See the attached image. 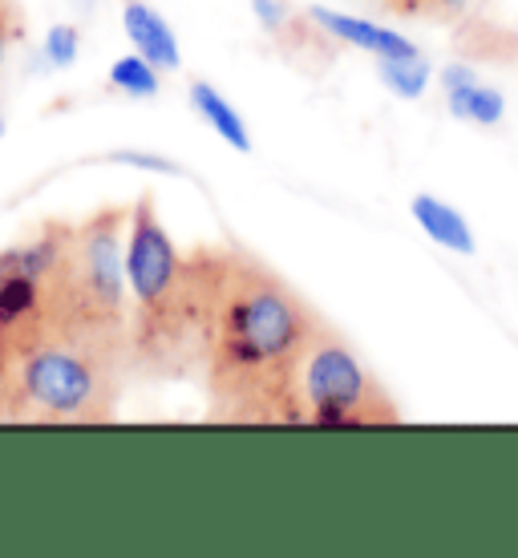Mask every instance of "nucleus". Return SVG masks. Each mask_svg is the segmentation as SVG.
I'll use <instances>...</instances> for the list:
<instances>
[{"label":"nucleus","instance_id":"f257e3e1","mask_svg":"<svg viewBox=\"0 0 518 558\" xmlns=\"http://www.w3.org/2000/svg\"><path fill=\"white\" fill-rule=\"evenodd\" d=\"M198 340L210 421L296 425V373L321 316L255 255L195 247Z\"/></svg>","mask_w":518,"mask_h":558},{"label":"nucleus","instance_id":"f03ea898","mask_svg":"<svg viewBox=\"0 0 518 558\" xmlns=\"http://www.w3.org/2000/svg\"><path fill=\"white\" fill-rule=\"evenodd\" d=\"M130 373L146 380H191L203 373L198 279L191 252L170 239L155 198L130 203Z\"/></svg>","mask_w":518,"mask_h":558},{"label":"nucleus","instance_id":"7ed1b4c3","mask_svg":"<svg viewBox=\"0 0 518 558\" xmlns=\"http://www.w3.org/2000/svg\"><path fill=\"white\" fill-rule=\"evenodd\" d=\"M127 227V203L89 210L73 223L70 252L49 283V328L98 344L130 364Z\"/></svg>","mask_w":518,"mask_h":558},{"label":"nucleus","instance_id":"20e7f679","mask_svg":"<svg viewBox=\"0 0 518 558\" xmlns=\"http://www.w3.org/2000/svg\"><path fill=\"white\" fill-rule=\"evenodd\" d=\"M130 364L77 336L45 328L16 356L9 421L21 425H106L118 417Z\"/></svg>","mask_w":518,"mask_h":558},{"label":"nucleus","instance_id":"39448f33","mask_svg":"<svg viewBox=\"0 0 518 558\" xmlns=\"http://www.w3.org/2000/svg\"><path fill=\"white\" fill-rule=\"evenodd\" d=\"M397 421H401V409L393 405L389 389L364 368L345 336L321 324L296 373V425L377 429Z\"/></svg>","mask_w":518,"mask_h":558},{"label":"nucleus","instance_id":"423d86ee","mask_svg":"<svg viewBox=\"0 0 518 558\" xmlns=\"http://www.w3.org/2000/svg\"><path fill=\"white\" fill-rule=\"evenodd\" d=\"M49 328V279H37L0 255V332L13 336L16 349Z\"/></svg>","mask_w":518,"mask_h":558},{"label":"nucleus","instance_id":"0eeeda50","mask_svg":"<svg viewBox=\"0 0 518 558\" xmlns=\"http://www.w3.org/2000/svg\"><path fill=\"white\" fill-rule=\"evenodd\" d=\"M122 28H127L130 41H134V53H142L150 65H158V70H179L182 65L174 28L146 0H127L122 4Z\"/></svg>","mask_w":518,"mask_h":558},{"label":"nucleus","instance_id":"6e6552de","mask_svg":"<svg viewBox=\"0 0 518 558\" xmlns=\"http://www.w3.org/2000/svg\"><path fill=\"white\" fill-rule=\"evenodd\" d=\"M309 13L333 41L357 45V49L373 53L377 61H385V57H418V49L401 33H393V28H381L373 21H357V16H345V13H324V9H309Z\"/></svg>","mask_w":518,"mask_h":558},{"label":"nucleus","instance_id":"1a4fd4ad","mask_svg":"<svg viewBox=\"0 0 518 558\" xmlns=\"http://www.w3.org/2000/svg\"><path fill=\"white\" fill-rule=\"evenodd\" d=\"M446 94H449V110L474 122V126H498L503 118V94L482 85L470 70H446Z\"/></svg>","mask_w":518,"mask_h":558},{"label":"nucleus","instance_id":"9d476101","mask_svg":"<svg viewBox=\"0 0 518 558\" xmlns=\"http://www.w3.org/2000/svg\"><path fill=\"white\" fill-rule=\"evenodd\" d=\"M413 219L421 223L425 235L434 239V243H442V247H449V252H458V255L474 252V231H470V223H466L454 207H446L442 198L418 195L413 198Z\"/></svg>","mask_w":518,"mask_h":558},{"label":"nucleus","instance_id":"9b49d317","mask_svg":"<svg viewBox=\"0 0 518 558\" xmlns=\"http://www.w3.org/2000/svg\"><path fill=\"white\" fill-rule=\"evenodd\" d=\"M191 106L198 110V118L207 122L215 134L224 142H231L236 150H252V138H248V126H243V118L236 113V106L207 82H195L191 85Z\"/></svg>","mask_w":518,"mask_h":558},{"label":"nucleus","instance_id":"f8f14e48","mask_svg":"<svg viewBox=\"0 0 518 558\" xmlns=\"http://www.w3.org/2000/svg\"><path fill=\"white\" fill-rule=\"evenodd\" d=\"M158 65H150L142 53L118 57L110 65V89H118L122 98H155L158 94Z\"/></svg>","mask_w":518,"mask_h":558},{"label":"nucleus","instance_id":"ddd939ff","mask_svg":"<svg viewBox=\"0 0 518 558\" xmlns=\"http://www.w3.org/2000/svg\"><path fill=\"white\" fill-rule=\"evenodd\" d=\"M381 73H385V82H389L401 98H418L421 89H425V61H421V57H385V61H381Z\"/></svg>","mask_w":518,"mask_h":558},{"label":"nucleus","instance_id":"4468645a","mask_svg":"<svg viewBox=\"0 0 518 558\" xmlns=\"http://www.w3.org/2000/svg\"><path fill=\"white\" fill-rule=\"evenodd\" d=\"M21 41H25V13L16 0H0V65Z\"/></svg>","mask_w":518,"mask_h":558},{"label":"nucleus","instance_id":"2eb2a0df","mask_svg":"<svg viewBox=\"0 0 518 558\" xmlns=\"http://www.w3.org/2000/svg\"><path fill=\"white\" fill-rule=\"evenodd\" d=\"M77 28L73 25H53L49 28V41H45V57H49V65H57V70H65V65H73V57H77Z\"/></svg>","mask_w":518,"mask_h":558},{"label":"nucleus","instance_id":"dca6fc26","mask_svg":"<svg viewBox=\"0 0 518 558\" xmlns=\"http://www.w3.org/2000/svg\"><path fill=\"white\" fill-rule=\"evenodd\" d=\"M16 356H21V349H16V340H13V336L0 332V425L9 421V392H13Z\"/></svg>","mask_w":518,"mask_h":558},{"label":"nucleus","instance_id":"f3484780","mask_svg":"<svg viewBox=\"0 0 518 558\" xmlns=\"http://www.w3.org/2000/svg\"><path fill=\"white\" fill-rule=\"evenodd\" d=\"M466 0H385V9L397 16H446L458 13Z\"/></svg>","mask_w":518,"mask_h":558},{"label":"nucleus","instance_id":"a211bd4d","mask_svg":"<svg viewBox=\"0 0 518 558\" xmlns=\"http://www.w3.org/2000/svg\"><path fill=\"white\" fill-rule=\"evenodd\" d=\"M110 162H127V167L138 170H162V174H179V167L170 158H158V154H142V150H113Z\"/></svg>","mask_w":518,"mask_h":558},{"label":"nucleus","instance_id":"6ab92c4d","mask_svg":"<svg viewBox=\"0 0 518 558\" xmlns=\"http://www.w3.org/2000/svg\"><path fill=\"white\" fill-rule=\"evenodd\" d=\"M0 138H4V113H0Z\"/></svg>","mask_w":518,"mask_h":558}]
</instances>
